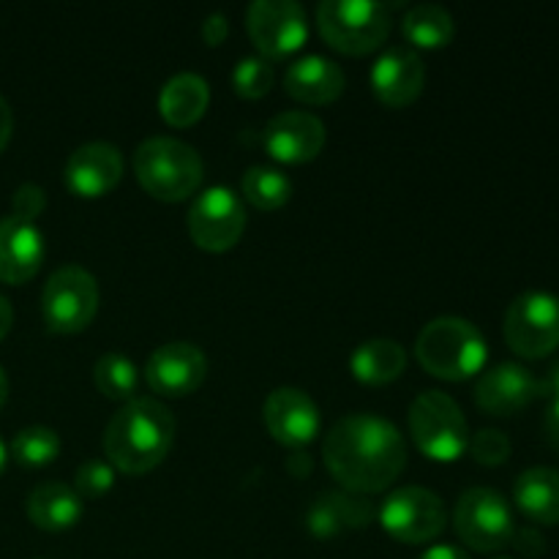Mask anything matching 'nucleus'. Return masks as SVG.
<instances>
[{
    "mask_svg": "<svg viewBox=\"0 0 559 559\" xmlns=\"http://www.w3.org/2000/svg\"><path fill=\"white\" fill-rule=\"evenodd\" d=\"M322 459L349 495H377L402 475L407 442L391 420L374 413H353L328 431Z\"/></svg>",
    "mask_w": 559,
    "mask_h": 559,
    "instance_id": "nucleus-1",
    "label": "nucleus"
},
{
    "mask_svg": "<svg viewBox=\"0 0 559 559\" xmlns=\"http://www.w3.org/2000/svg\"><path fill=\"white\" fill-rule=\"evenodd\" d=\"M175 440V418L162 402L134 396L109 418L104 451L109 464L126 475H145L167 459Z\"/></svg>",
    "mask_w": 559,
    "mask_h": 559,
    "instance_id": "nucleus-2",
    "label": "nucleus"
},
{
    "mask_svg": "<svg viewBox=\"0 0 559 559\" xmlns=\"http://www.w3.org/2000/svg\"><path fill=\"white\" fill-rule=\"evenodd\" d=\"M415 355L429 374L459 382L469 380L484 369L486 358H489V344H486L480 328L469 320L437 317L418 333Z\"/></svg>",
    "mask_w": 559,
    "mask_h": 559,
    "instance_id": "nucleus-3",
    "label": "nucleus"
},
{
    "mask_svg": "<svg viewBox=\"0 0 559 559\" xmlns=\"http://www.w3.org/2000/svg\"><path fill=\"white\" fill-rule=\"evenodd\" d=\"M136 180L162 202H183L200 189L202 158L189 142L175 136H147L134 151Z\"/></svg>",
    "mask_w": 559,
    "mask_h": 559,
    "instance_id": "nucleus-4",
    "label": "nucleus"
},
{
    "mask_svg": "<svg viewBox=\"0 0 559 559\" xmlns=\"http://www.w3.org/2000/svg\"><path fill=\"white\" fill-rule=\"evenodd\" d=\"M409 435L418 451L435 462H456L469 448V426L456 399L445 391H424L409 404Z\"/></svg>",
    "mask_w": 559,
    "mask_h": 559,
    "instance_id": "nucleus-5",
    "label": "nucleus"
},
{
    "mask_svg": "<svg viewBox=\"0 0 559 559\" xmlns=\"http://www.w3.org/2000/svg\"><path fill=\"white\" fill-rule=\"evenodd\" d=\"M317 27L338 52L366 55L391 33V11L374 0H322L317 5Z\"/></svg>",
    "mask_w": 559,
    "mask_h": 559,
    "instance_id": "nucleus-6",
    "label": "nucleus"
},
{
    "mask_svg": "<svg viewBox=\"0 0 559 559\" xmlns=\"http://www.w3.org/2000/svg\"><path fill=\"white\" fill-rule=\"evenodd\" d=\"M506 342L516 355L538 360L559 347V295L527 289L506 311Z\"/></svg>",
    "mask_w": 559,
    "mask_h": 559,
    "instance_id": "nucleus-7",
    "label": "nucleus"
},
{
    "mask_svg": "<svg viewBox=\"0 0 559 559\" xmlns=\"http://www.w3.org/2000/svg\"><path fill=\"white\" fill-rule=\"evenodd\" d=\"M453 527L464 546L475 551H500L511 546L516 522L506 497L486 486L467 489L456 502L453 511Z\"/></svg>",
    "mask_w": 559,
    "mask_h": 559,
    "instance_id": "nucleus-8",
    "label": "nucleus"
},
{
    "mask_svg": "<svg viewBox=\"0 0 559 559\" xmlns=\"http://www.w3.org/2000/svg\"><path fill=\"white\" fill-rule=\"evenodd\" d=\"M98 311V284L82 265H63L47 278L41 293V314L49 331L80 333Z\"/></svg>",
    "mask_w": 559,
    "mask_h": 559,
    "instance_id": "nucleus-9",
    "label": "nucleus"
},
{
    "mask_svg": "<svg viewBox=\"0 0 559 559\" xmlns=\"http://www.w3.org/2000/svg\"><path fill=\"white\" fill-rule=\"evenodd\" d=\"M380 524L391 538L402 544H429L445 530L448 508L440 495L424 486H402L391 491L380 506Z\"/></svg>",
    "mask_w": 559,
    "mask_h": 559,
    "instance_id": "nucleus-10",
    "label": "nucleus"
},
{
    "mask_svg": "<svg viewBox=\"0 0 559 559\" xmlns=\"http://www.w3.org/2000/svg\"><path fill=\"white\" fill-rule=\"evenodd\" d=\"M189 235L200 249L227 251L246 229V207L227 186H211L200 191L189 207Z\"/></svg>",
    "mask_w": 559,
    "mask_h": 559,
    "instance_id": "nucleus-11",
    "label": "nucleus"
},
{
    "mask_svg": "<svg viewBox=\"0 0 559 559\" xmlns=\"http://www.w3.org/2000/svg\"><path fill=\"white\" fill-rule=\"evenodd\" d=\"M246 27L262 58H287L309 36L306 11L295 0H254L246 11Z\"/></svg>",
    "mask_w": 559,
    "mask_h": 559,
    "instance_id": "nucleus-12",
    "label": "nucleus"
},
{
    "mask_svg": "<svg viewBox=\"0 0 559 559\" xmlns=\"http://www.w3.org/2000/svg\"><path fill=\"white\" fill-rule=\"evenodd\" d=\"M207 358L197 344L189 342H169L153 349L147 358L145 377L147 385L162 396H189L205 382Z\"/></svg>",
    "mask_w": 559,
    "mask_h": 559,
    "instance_id": "nucleus-13",
    "label": "nucleus"
},
{
    "mask_svg": "<svg viewBox=\"0 0 559 559\" xmlns=\"http://www.w3.org/2000/svg\"><path fill=\"white\" fill-rule=\"evenodd\" d=\"M262 145L276 162L306 164L325 147V123L317 115L300 109L278 112L262 129Z\"/></svg>",
    "mask_w": 559,
    "mask_h": 559,
    "instance_id": "nucleus-14",
    "label": "nucleus"
},
{
    "mask_svg": "<svg viewBox=\"0 0 559 559\" xmlns=\"http://www.w3.org/2000/svg\"><path fill=\"white\" fill-rule=\"evenodd\" d=\"M262 418L273 440L287 448L309 445L320 431V409L300 388L284 385L271 391L262 407Z\"/></svg>",
    "mask_w": 559,
    "mask_h": 559,
    "instance_id": "nucleus-15",
    "label": "nucleus"
},
{
    "mask_svg": "<svg viewBox=\"0 0 559 559\" xmlns=\"http://www.w3.org/2000/svg\"><path fill=\"white\" fill-rule=\"evenodd\" d=\"M538 399V377L522 364H497L475 385V404L495 418H511Z\"/></svg>",
    "mask_w": 559,
    "mask_h": 559,
    "instance_id": "nucleus-16",
    "label": "nucleus"
},
{
    "mask_svg": "<svg viewBox=\"0 0 559 559\" xmlns=\"http://www.w3.org/2000/svg\"><path fill=\"white\" fill-rule=\"evenodd\" d=\"M426 82L424 58L413 47H388L371 66V87L388 107H407Z\"/></svg>",
    "mask_w": 559,
    "mask_h": 559,
    "instance_id": "nucleus-17",
    "label": "nucleus"
},
{
    "mask_svg": "<svg viewBox=\"0 0 559 559\" xmlns=\"http://www.w3.org/2000/svg\"><path fill=\"white\" fill-rule=\"evenodd\" d=\"M123 178V156L112 142H85L66 162V186L80 197H102Z\"/></svg>",
    "mask_w": 559,
    "mask_h": 559,
    "instance_id": "nucleus-18",
    "label": "nucleus"
},
{
    "mask_svg": "<svg viewBox=\"0 0 559 559\" xmlns=\"http://www.w3.org/2000/svg\"><path fill=\"white\" fill-rule=\"evenodd\" d=\"M44 260V235L20 216L0 218V282L22 284L33 278Z\"/></svg>",
    "mask_w": 559,
    "mask_h": 559,
    "instance_id": "nucleus-19",
    "label": "nucleus"
},
{
    "mask_svg": "<svg viewBox=\"0 0 559 559\" xmlns=\"http://www.w3.org/2000/svg\"><path fill=\"white\" fill-rule=\"evenodd\" d=\"M347 76L336 60L325 55H304L284 74V87L304 104H331L344 93Z\"/></svg>",
    "mask_w": 559,
    "mask_h": 559,
    "instance_id": "nucleus-20",
    "label": "nucleus"
},
{
    "mask_svg": "<svg viewBox=\"0 0 559 559\" xmlns=\"http://www.w3.org/2000/svg\"><path fill=\"white\" fill-rule=\"evenodd\" d=\"M374 516L369 500L349 491H322L306 511V527L314 538H336L347 530H360Z\"/></svg>",
    "mask_w": 559,
    "mask_h": 559,
    "instance_id": "nucleus-21",
    "label": "nucleus"
},
{
    "mask_svg": "<svg viewBox=\"0 0 559 559\" xmlns=\"http://www.w3.org/2000/svg\"><path fill=\"white\" fill-rule=\"evenodd\" d=\"M207 104H211V87H207L205 76L194 74V71H180V74L169 76L158 93L162 118L175 129L197 123L205 115Z\"/></svg>",
    "mask_w": 559,
    "mask_h": 559,
    "instance_id": "nucleus-22",
    "label": "nucleus"
},
{
    "mask_svg": "<svg viewBox=\"0 0 559 559\" xmlns=\"http://www.w3.org/2000/svg\"><path fill=\"white\" fill-rule=\"evenodd\" d=\"M513 502L535 524H559V469L530 467L513 484Z\"/></svg>",
    "mask_w": 559,
    "mask_h": 559,
    "instance_id": "nucleus-23",
    "label": "nucleus"
},
{
    "mask_svg": "<svg viewBox=\"0 0 559 559\" xmlns=\"http://www.w3.org/2000/svg\"><path fill=\"white\" fill-rule=\"evenodd\" d=\"M27 519H31L36 527L47 530V533H60V530H69L80 522V516L85 513L82 508V497L76 495L71 486L58 484V480H49V484L36 486V489L27 495Z\"/></svg>",
    "mask_w": 559,
    "mask_h": 559,
    "instance_id": "nucleus-24",
    "label": "nucleus"
},
{
    "mask_svg": "<svg viewBox=\"0 0 559 559\" xmlns=\"http://www.w3.org/2000/svg\"><path fill=\"white\" fill-rule=\"evenodd\" d=\"M407 366V349L393 338H369L349 358V369L366 385L393 382Z\"/></svg>",
    "mask_w": 559,
    "mask_h": 559,
    "instance_id": "nucleus-25",
    "label": "nucleus"
},
{
    "mask_svg": "<svg viewBox=\"0 0 559 559\" xmlns=\"http://www.w3.org/2000/svg\"><path fill=\"white\" fill-rule=\"evenodd\" d=\"M402 31L409 44L420 49H440L456 33V22H453L451 11L445 5L437 3H418L404 14Z\"/></svg>",
    "mask_w": 559,
    "mask_h": 559,
    "instance_id": "nucleus-26",
    "label": "nucleus"
},
{
    "mask_svg": "<svg viewBox=\"0 0 559 559\" xmlns=\"http://www.w3.org/2000/svg\"><path fill=\"white\" fill-rule=\"evenodd\" d=\"M243 197L260 211H278L293 197V180L276 167H249L240 178Z\"/></svg>",
    "mask_w": 559,
    "mask_h": 559,
    "instance_id": "nucleus-27",
    "label": "nucleus"
},
{
    "mask_svg": "<svg viewBox=\"0 0 559 559\" xmlns=\"http://www.w3.org/2000/svg\"><path fill=\"white\" fill-rule=\"evenodd\" d=\"M93 380H96V388L107 399L129 402V399H134L140 374H136L134 360L126 358V355H120V353H107L96 360Z\"/></svg>",
    "mask_w": 559,
    "mask_h": 559,
    "instance_id": "nucleus-28",
    "label": "nucleus"
},
{
    "mask_svg": "<svg viewBox=\"0 0 559 559\" xmlns=\"http://www.w3.org/2000/svg\"><path fill=\"white\" fill-rule=\"evenodd\" d=\"M11 453L25 467H44L58 459L60 437L49 426H25L11 440Z\"/></svg>",
    "mask_w": 559,
    "mask_h": 559,
    "instance_id": "nucleus-29",
    "label": "nucleus"
},
{
    "mask_svg": "<svg viewBox=\"0 0 559 559\" xmlns=\"http://www.w3.org/2000/svg\"><path fill=\"white\" fill-rule=\"evenodd\" d=\"M276 82V69L262 55H246L233 69V87L243 98H262Z\"/></svg>",
    "mask_w": 559,
    "mask_h": 559,
    "instance_id": "nucleus-30",
    "label": "nucleus"
},
{
    "mask_svg": "<svg viewBox=\"0 0 559 559\" xmlns=\"http://www.w3.org/2000/svg\"><path fill=\"white\" fill-rule=\"evenodd\" d=\"M469 453H473V459L478 464H484V467H500V464H506L508 459H511V440H508L506 431L500 429H480L478 435L469 437Z\"/></svg>",
    "mask_w": 559,
    "mask_h": 559,
    "instance_id": "nucleus-31",
    "label": "nucleus"
},
{
    "mask_svg": "<svg viewBox=\"0 0 559 559\" xmlns=\"http://www.w3.org/2000/svg\"><path fill=\"white\" fill-rule=\"evenodd\" d=\"M115 486V467L104 459H87L74 473V491L80 497H102Z\"/></svg>",
    "mask_w": 559,
    "mask_h": 559,
    "instance_id": "nucleus-32",
    "label": "nucleus"
},
{
    "mask_svg": "<svg viewBox=\"0 0 559 559\" xmlns=\"http://www.w3.org/2000/svg\"><path fill=\"white\" fill-rule=\"evenodd\" d=\"M44 207H47V194H44L41 186L22 183L20 189L14 191V216L33 222Z\"/></svg>",
    "mask_w": 559,
    "mask_h": 559,
    "instance_id": "nucleus-33",
    "label": "nucleus"
},
{
    "mask_svg": "<svg viewBox=\"0 0 559 559\" xmlns=\"http://www.w3.org/2000/svg\"><path fill=\"white\" fill-rule=\"evenodd\" d=\"M511 544L516 546V549L522 551L524 557H540V555H544V551H546L544 535H540L535 527H522V530H516V533H513Z\"/></svg>",
    "mask_w": 559,
    "mask_h": 559,
    "instance_id": "nucleus-34",
    "label": "nucleus"
},
{
    "mask_svg": "<svg viewBox=\"0 0 559 559\" xmlns=\"http://www.w3.org/2000/svg\"><path fill=\"white\" fill-rule=\"evenodd\" d=\"M227 33L229 22L222 11H213V14H207L205 22H202V38H205V44H211V47H218V44L227 38Z\"/></svg>",
    "mask_w": 559,
    "mask_h": 559,
    "instance_id": "nucleus-35",
    "label": "nucleus"
},
{
    "mask_svg": "<svg viewBox=\"0 0 559 559\" xmlns=\"http://www.w3.org/2000/svg\"><path fill=\"white\" fill-rule=\"evenodd\" d=\"M544 431H546V440H549L555 448H559V399H551L549 407H546Z\"/></svg>",
    "mask_w": 559,
    "mask_h": 559,
    "instance_id": "nucleus-36",
    "label": "nucleus"
},
{
    "mask_svg": "<svg viewBox=\"0 0 559 559\" xmlns=\"http://www.w3.org/2000/svg\"><path fill=\"white\" fill-rule=\"evenodd\" d=\"M538 396H544L546 402L559 399V360L546 371L544 380H538Z\"/></svg>",
    "mask_w": 559,
    "mask_h": 559,
    "instance_id": "nucleus-37",
    "label": "nucleus"
},
{
    "mask_svg": "<svg viewBox=\"0 0 559 559\" xmlns=\"http://www.w3.org/2000/svg\"><path fill=\"white\" fill-rule=\"evenodd\" d=\"M420 559H469V555L453 544H440V546H431V549H426L424 555H420Z\"/></svg>",
    "mask_w": 559,
    "mask_h": 559,
    "instance_id": "nucleus-38",
    "label": "nucleus"
},
{
    "mask_svg": "<svg viewBox=\"0 0 559 559\" xmlns=\"http://www.w3.org/2000/svg\"><path fill=\"white\" fill-rule=\"evenodd\" d=\"M11 129H14V112H11L9 102H5V98L0 96V151H3V147L9 145Z\"/></svg>",
    "mask_w": 559,
    "mask_h": 559,
    "instance_id": "nucleus-39",
    "label": "nucleus"
},
{
    "mask_svg": "<svg viewBox=\"0 0 559 559\" xmlns=\"http://www.w3.org/2000/svg\"><path fill=\"white\" fill-rule=\"evenodd\" d=\"M11 325H14V309H11L9 298L0 295V338L11 331Z\"/></svg>",
    "mask_w": 559,
    "mask_h": 559,
    "instance_id": "nucleus-40",
    "label": "nucleus"
},
{
    "mask_svg": "<svg viewBox=\"0 0 559 559\" xmlns=\"http://www.w3.org/2000/svg\"><path fill=\"white\" fill-rule=\"evenodd\" d=\"M5 399H9V377H5L3 366H0V407L5 404Z\"/></svg>",
    "mask_w": 559,
    "mask_h": 559,
    "instance_id": "nucleus-41",
    "label": "nucleus"
},
{
    "mask_svg": "<svg viewBox=\"0 0 559 559\" xmlns=\"http://www.w3.org/2000/svg\"><path fill=\"white\" fill-rule=\"evenodd\" d=\"M3 467H5V445L3 440H0V473H3Z\"/></svg>",
    "mask_w": 559,
    "mask_h": 559,
    "instance_id": "nucleus-42",
    "label": "nucleus"
},
{
    "mask_svg": "<svg viewBox=\"0 0 559 559\" xmlns=\"http://www.w3.org/2000/svg\"><path fill=\"white\" fill-rule=\"evenodd\" d=\"M495 559H511V557H495Z\"/></svg>",
    "mask_w": 559,
    "mask_h": 559,
    "instance_id": "nucleus-43",
    "label": "nucleus"
}]
</instances>
